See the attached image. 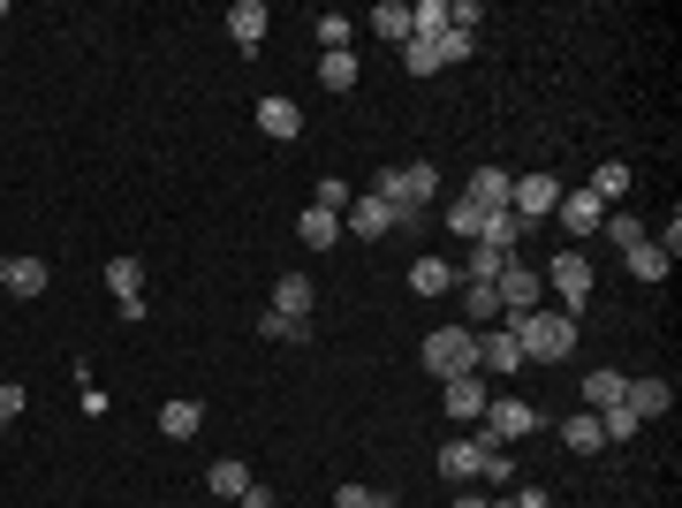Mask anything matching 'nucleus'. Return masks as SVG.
<instances>
[{"label": "nucleus", "instance_id": "nucleus-8", "mask_svg": "<svg viewBox=\"0 0 682 508\" xmlns=\"http://www.w3.org/2000/svg\"><path fill=\"white\" fill-rule=\"evenodd\" d=\"M478 372H493V380H515V372H523V349H515L509 327H485V335H478Z\"/></svg>", "mask_w": 682, "mask_h": 508}, {"label": "nucleus", "instance_id": "nucleus-23", "mask_svg": "<svg viewBox=\"0 0 682 508\" xmlns=\"http://www.w3.org/2000/svg\"><path fill=\"white\" fill-rule=\"evenodd\" d=\"M561 448H576V456H599V448H606V432H599V418H592V410L561 418Z\"/></svg>", "mask_w": 682, "mask_h": 508}, {"label": "nucleus", "instance_id": "nucleus-48", "mask_svg": "<svg viewBox=\"0 0 682 508\" xmlns=\"http://www.w3.org/2000/svg\"><path fill=\"white\" fill-rule=\"evenodd\" d=\"M448 508H509V501H485V494H455Z\"/></svg>", "mask_w": 682, "mask_h": 508}, {"label": "nucleus", "instance_id": "nucleus-39", "mask_svg": "<svg viewBox=\"0 0 682 508\" xmlns=\"http://www.w3.org/2000/svg\"><path fill=\"white\" fill-rule=\"evenodd\" d=\"M311 206H319V212H349V182H341V175H319Z\"/></svg>", "mask_w": 682, "mask_h": 508}, {"label": "nucleus", "instance_id": "nucleus-43", "mask_svg": "<svg viewBox=\"0 0 682 508\" xmlns=\"http://www.w3.org/2000/svg\"><path fill=\"white\" fill-rule=\"evenodd\" d=\"M334 508H387V494H372V486H334Z\"/></svg>", "mask_w": 682, "mask_h": 508}, {"label": "nucleus", "instance_id": "nucleus-26", "mask_svg": "<svg viewBox=\"0 0 682 508\" xmlns=\"http://www.w3.org/2000/svg\"><path fill=\"white\" fill-rule=\"evenodd\" d=\"M501 266H509V251H493V243H470V258L455 266V281H501Z\"/></svg>", "mask_w": 682, "mask_h": 508}, {"label": "nucleus", "instance_id": "nucleus-34", "mask_svg": "<svg viewBox=\"0 0 682 508\" xmlns=\"http://www.w3.org/2000/svg\"><path fill=\"white\" fill-rule=\"evenodd\" d=\"M448 31V0H410V39H440Z\"/></svg>", "mask_w": 682, "mask_h": 508}, {"label": "nucleus", "instance_id": "nucleus-37", "mask_svg": "<svg viewBox=\"0 0 682 508\" xmlns=\"http://www.w3.org/2000/svg\"><path fill=\"white\" fill-rule=\"evenodd\" d=\"M599 432H606V440H638L644 425H638V410H630V402H614V410H599Z\"/></svg>", "mask_w": 682, "mask_h": 508}, {"label": "nucleus", "instance_id": "nucleus-35", "mask_svg": "<svg viewBox=\"0 0 682 508\" xmlns=\"http://www.w3.org/2000/svg\"><path fill=\"white\" fill-rule=\"evenodd\" d=\"M599 228H606V243H614V251H638V243H644V220H638V212H606Z\"/></svg>", "mask_w": 682, "mask_h": 508}, {"label": "nucleus", "instance_id": "nucleus-41", "mask_svg": "<svg viewBox=\"0 0 682 508\" xmlns=\"http://www.w3.org/2000/svg\"><path fill=\"white\" fill-rule=\"evenodd\" d=\"M349 31H357L349 16H319V46H327V53H349Z\"/></svg>", "mask_w": 682, "mask_h": 508}, {"label": "nucleus", "instance_id": "nucleus-3", "mask_svg": "<svg viewBox=\"0 0 682 508\" xmlns=\"http://www.w3.org/2000/svg\"><path fill=\"white\" fill-rule=\"evenodd\" d=\"M425 372L432 380H463V372H478V335H470V327H432L425 335Z\"/></svg>", "mask_w": 682, "mask_h": 508}, {"label": "nucleus", "instance_id": "nucleus-4", "mask_svg": "<svg viewBox=\"0 0 682 508\" xmlns=\"http://www.w3.org/2000/svg\"><path fill=\"white\" fill-rule=\"evenodd\" d=\"M546 281H554L561 311L576 319V303L592 297V258H584V243H569V251H554V266H546Z\"/></svg>", "mask_w": 682, "mask_h": 508}, {"label": "nucleus", "instance_id": "nucleus-11", "mask_svg": "<svg viewBox=\"0 0 682 508\" xmlns=\"http://www.w3.org/2000/svg\"><path fill=\"white\" fill-rule=\"evenodd\" d=\"M509 190H515V175L485 160V168L470 175V190H463V198H470V206H485V212H509Z\"/></svg>", "mask_w": 682, "mask_h": 508}, {"label": "nucleus", "instance_id": "nucleus-21", "mask_svg": "<svg viewBox=\"0 0 682 508\" xmlns=\"http://www.w3.org/2000/svg\"><path fill=\"white\" fill-rule=\"evenodd\" d=\"M46 281H53V273H46V258H8V297H46Z\"/></svg>", "mask_w": 682, "mask_h": 508}, {"label": "nucleus", "instance_id": "nucleus-32", "mask_svg": "<svg viewBox=\"0 0 682 508\" xmlns=\"http://www.w3.org/2000/svg\"><path fill=\"white\" fill-rule=\"evenodd\" d=\"M478 478H485V486H501V494L515 486V456L493 440V432H485V464H478Z\"/></svg>", "mask_w": 682, "mask_h": 508}, {"label": "nucleus", "instance_id": "nucleus-38", "mask_svg": "<svg viewBox=\"0 0 682 508\" xmlns=\"http://www.w3.org/2000/svg\"><path fill=\"white\" fill-rule=\"evenodd\" d=\"M402 69H410V77H432V69H440V46H432V39H410V46H402Z\"/></svg>", "mask_w": 682, "mask_h": 508}, {"label": "nucleus", "instance_id": "nucleus-28", "mask_svg": "<svg viewBox=\"0 0 682 508\" xmlns=\"http://www.w3.org/2000/svg\"><path fill=\"white\" fill-rule=\"evenodd\" d=\"M198 425H205V402H190V395H182V402H168V410H160V432H168V440H190Z\"/></svg>", "mask_w": 682, "mask_h": 508}, {"label": "nucleus", "instance_id": "nucleus-7", "mask_svg": "<svg viewBox=\"0 0 682 508\" xmlns=\"http://www.w3.org/2000/svg\"><path fill=\"white\" fill-rule=\"evenodd\" d=\"M485 432L509 448V440H523V432H539V410H531L523 395H493V402H485Z\"/></svg>", "mask_w": 682, "mask_h": 508}, {"label": "nucleus", "instance_id": "nucleus-5", "mask_svg": "<svg viewBox=\"0 0 682 508\" xmlns=\"http://www.w3.org/2000/svg\"><path fill=\"white\" fill-rule=\"evenodd\" d=\"M493 297H501V319H515V311H539V297H546V281H539V266H501V281H493Z\"/></svg>", "mask_w": 682, "mask_h": 508}, {"label": "nucleus", "instance_id": "nucleus-6", "mask_svg": "<svg viewBox=\"0 0 682 508\" xmlns=\"http://www.w3.org/2000/svg\"><path fill=\"white\" fill-rule=\"evenodd\" d=\"M561 206V182L554 175H515V190H509V212L531 228V220H546V212Z\"/></svg>", "mask_w": 682, "mask_h": 508}, {"label": "nucleus", "instance_id": "nucleus-1", "mask_svg": "<svg viewBox=\"0 0 682 508\" xmlns=\"http://www.w3.org/2000/svg\"><path fill=\"white\" fill-rule=\"evenodd\" d=\"M501 327L515 335L523 365H561V357L576 349V335H584L569 311H546V303H539V311H515V319H501Z\"/></svg>", "mask_w": 682, "mask_h": 508}, {"label": "nucleus", "instance_id": "nucleus-36", "mask_svg": "<svg viewBox=\"0 0 682 508\" xmlns=\"http://www.w3.org/2000/svg\"><path fill=\"white\" fill-rule=\"evenodd\" d=\"M319 84L349 91V84H357V53H319Z\"/></svg>", "mask_w": 682, "mask_h": 508}, {"label": "nucleus", "instance_id": "nucleus-10", "mask_svg": "<svg viewBox=\"0 0 682 508\" xmlns=\"http://www.w3.org/2000/svg\"><path fill=\"white\" fill-rule=\"evenodd\" d=\"M387 228H394V206H387V198H349V212H341V236L372 243V236H387Z\"/></svg>", "mask_w": 682, "mask_h": 508}, {"label": "nucleus", "instance_id": "nucleus-20", "mask_svg": "<svg viewBox=\"0 0 682 508\" xmlns=\"http://www.w3.org/2000/svg\"><path fill=\"white\" fill-rule=\"evenodd\" d=\"M478 464H485V440H448V448H440V470H448L455 486H470Z\"/></svg>", "mask_w": 682, "mask_h": 508}, {"label": "nucleus", "instance_id": "nucleus-18", "mask_svg": "<svg viewBox=\"0 0 682 508\" xmlns=\"http://www.w3.org/2000/svg\"><path fill=\"white\" fill-rule=\"evenodd\" d=\"M622 387H630V380H622L614 365H599V372H584V387H576V395H584V410L599 418V410H614V402H622Z\"/></svg>", "mask_w": 682, "mask_h": 508}, {"label": "nucleus", "instance_id": "nucleus-24", "mask_svg": "<svg viewBox=\"0 0 682 508\" xmlns=\"http://www.w3.org/2000/svg\"><path fill=\"white\" fill-rule=\"evenodd\" d=\"M205 486H213L220 501H243V486H251V470H243V456H220V464L205 470Z\"/></svg>", "mask_w": 682, "mask_h": 508}, {"label": "nucleus", "instance_id": "nucleus-27", "mask_svg": "<svg viewBox=\"0 0 682 508\" xmlns=\"http://www.w3.org/2000/svg\"><path fill=\"white\" fill-rule=\"evenodd\" d=\"M584 190H592L599 206H606V198H630V160H599V168H592V182H584Z\"/></svg>", "mask_w": 682, "mask_h": 508}, {"label": "nucleus", "instance_id": "nucleus-13", "mask_svg": "<svg viewBox=\"0 0 682 508\" xmlns=\"http://www.w3.org/2000/svg\"><path fill=\"white\" fill-rule=\"evenodd\" d=\"M448 418H485V402H493V387H485V372H463V380H448Z\"/></svg>", "mask_w": 682, "mask_h": 508}, {"label": "nucleus", "instance_id": "nucleus-25", "mask_svg": "<svg viewBox=\"0 0 682 508\" xmlns=\"http://www.w3.org/2000/svg\"><path fill=\"white\" fill-rule=\"evenodd\" d=\"M372 31H380L387 46H410V0H380V8H372Z\"/></svg>", "mask_w": 682, "mask_h": 508}, {"label": "nucleus", "instance_id": "nucleus-49", "mask_svg": "<svg viewBox=\"0 0 682 508\" xmlns=\"http://www.w3.org/2000/svg\"><path fill=\"white\" fill-rule=\"evenodd\" d=\"M0 289H8V258H0Z\"/></svg>", "mask_w": 682, "mask_h": 508}, {"label": "nucleus", "instance_id": "nucleus-52", "mask_svg": "<svg viewBox=\"0 0 682 508\" xmlns=\"http://www.w3.org/2000/svg\"><path fill=\"white\" fill-rule=\"evenodd\" d=\"M387 508H394V501H387Z\"/></svg>", "mask_w": 682, "mask_h": 508}, {"label": "nucleus", "instance_id": "nucleus-47", "mask_svg": "<svg viewBox=\"0 0 682 508\" xmlns=\"http://www.w3.org/2000/svg\"><path fill=\"white\" fill-rule=\"evenodd\" d=\"M243 508H281V494H273V486H258V478H251V486H243Z\"/></svg>", "mask_w": 682, "mask_h": 508}, {"label": "nucleus", "instance_id": "nucleus-51", "mask_svg": "<svg viewBox=\"0 0 682 508\" xmlns=\"http://www.w3.org/2000/svg\"><path fill=\"white\" fill-rule=\"evenodd\" d=\"M0 425H8V418H0Z\"/></svg>", "mask_w": 682, "mask_h": 508}, {"label": "nucleus", "instance_id": "nucleus-42", "mask_svg": "<svg viewBox=\"0 0 682 508\" xmlns=\"http://www.w3.org/2000/svg\"><path fill=\"white\" fill-rule=\"evenodd\" d=\"M432 46H440V69H448V61H470V46H478V39H470V31H455V23H448V31H440V39H432Z\"/></svg>", "mask_w": 682, "mask_h": 508}, {"label": "nucleus", "instance_id": "nucleus-2", "mask_svg": "<svg viewBox=\"0 0 682 508\" xmlns=\"http://www.w3.org/2000/svg\"><path fill=\"white\" fill-rule=\"evenodd\" d=\"M372 198H387V206H394V228H418V212L440 198V175H432V168H387Z\"/></svg>", "mask_w": 682, "mask_h": 508}, {"label": "nucleus", "instance_id": "nucleus-17", "mask_svg": "<svg viewBox=\"0 0 682 508\" xmlns=\"http://www.w3.org/2000/svg\"><path fill=\"white\" fill-rule=\"evenodd\" d=\"M311 303H319L311 273H281V281H273V311H289V319H311Z\"/></svg>", "mask_w": 682, "mask_h": 508}, {"label": "nucleus", "instance_id": "nucleus-29", "mask_svg": "<svg viewBox=\"0 0 682 508\" xmlns=\"http://www.w3.org/2000/svg\"><path fill=\"white\" fill-rule=\"evenodd\" d=\"M478 243H493V251H509V258H515V243H523V220H515V212H485Z\"/></svg>", "mask_w": 682, "mask_h": 508}, {"label": "nucleus", "instance_id": "nucleus-15", "mask_svg": "<svg viewBox=\"0 0 682 508\" xmlns=\"http://www.w3.org/2000/svg\"><path fill=\"white\" fill-rule=\"evenodd\" d=\"M258 129L289 145V137H303V107H297V99H281V91H273V99H258Z\"/></svg>", "mask_w": 682, "mask_h": 508}, {"label": "nucleus", "instance_id": "nucleus-40", "mask_svg": "<svg viewBox=\"0 0 682 508\" xmlns=\"http://www.w3.org/2000/svg\"><path fill=\"white\" fill-rule=\"evenodd\" d=\"M448 228L478 243V228H485V206H470V198H455V206H448Z\"/></svg>", "mask_w": 682, "mask_h": 508}, {"label": "nucleus", "instance_id": "nucleus-46", "mask_svg": "<svg viewBox=\"0 0 682 508\" xmlns=\"http://www.w3.org/2000/svg\"><path fill=\"white\" fill-rule=\"evenodd\" d=\"M652 243H660V251H668V258L682 251V212H668V228H660V236H652Z\"/></svg>", "mask_w": 682, "mask_h": 508}, {"label": "nucleus", "instance_id": "nucleus-44", "mask_svg": "<svg viewBox=\"0 0 682 508\" xmlns=\"http://www.w3.org/2000/svg\"><path fill=\"white\" fill-rule=\"evenodd\" d=\"M509 508H554V494H546V486H515Z\"/></svg>", "mask_w": 682, "mask_h": 508}, {"label": "nucleus", "instance_id": "nucleus-12", "mask_svg": "<svg viewBox=\"0 0 682 508\" xmlns=\"http://www.w3.org/2000/svg\"><path fill=\"white\" fill-rule=\"evenodd\" d=\"M455 289H463V327H470V335L501 327V297H493V281H455Z\"/></svg>", "mask_w": 682, "mask_h": 508}, {"label": "nucleus", "instance_id": "nucleus-14", "mask_svg": "<svg viewBox=\"0 0 682 508\" xmlns=\"http://www.w3.org/2000/svg\"><path fill=\"white\" fill-rule=\"evenodd\" d=\"M622 402L638 410V425H652V418L675 410V387H668V380H630V387H622Z\"/></svg>", "mask_w": 682, "mask_h": 508}, {"label": "nucleus", "instance_id": "nucleus-9", "mask_svg": "<svg viewBox=\"0 0 682 508\" xmlns=\"http://www.w3.org/2000/svg\"><path fill=\"white\" fill-rule=\"evenodd\" d=\"M554 220L576 236V243H592L599 236V220H606V206H599L592 190H561V206H554Z\"/></svg>", "mask_w": 682, "mask_h": 508}, {"label": "nucleus", "instance_id": "nucleus-45", "mask_svg": "<svg viewBox=\"0 0 682 508\" xmlns=\"http://www.w3.org/2000/svg\"><path fill=\"white\" fill-rule=\"evenodd\" d=\"M23 402H31L23 387H16V380H0V418H23Z\"/></svg>", "mask_w": 682, "mask_h": 508}, {"label": "nucleus", "instance_id": "nucleus-50", "mask_svg": "<svg viewBox=\"0 0 682 508\" xmlns=\"http://www.w3.org/2000/svg\"><path fill=\"white\" fill-rule=\"evenodd\" d=\"M0 23H8V0H0Z\"/></svg>", "mask_w": 682, "mask_h": 508}, {"label": "nucleus", "instance_id": "nucleus-33", "mask_svg": "<svg viewBox=\"0 0 682 508\" xmlns=\"http://www.w3.org/2000/svg\"><path fill=\"white\" fill-rule=\"evenodd\" d=\"M622 258H630V273H638V281H668V266H675V258L660 251V243H652V236H644L638 251H622Z\"/></svg>", "mask_w": 682, "mask_h": 508}, {"label": "nucleus", "instance_id": "nucleus-31", "mask_svg": "<svg viewBox=\"0 0 682 508\" xmlns=\"http://www.w3.org/2000/svg\"><path fill=\"white\" fill-rule=\"evenodd\" d=\"M258 335H265V341H289V349H297V341H311V319H289V311H273V303H265Z\"/></svg>", "mask_w": 682, "mask_h": 508}, {"label": "nucleus", "instance_id": "nucleus-16", "mask_svg": "<svg viewBox=\"0 0 682 508\" xmlns=\"http://www.w3.org/2000/svg\"><path fill=\"white\" fill-rule=\"evenodd\" d=\"M265 23H273V16H265V0H235V8H228V39L243 46V53L265 39Z\"/></svg>", "mask_w": 682, "mask_h": 508}, {"label": "nucleus", "instance_id": "nucleus-19", "mask_svg": "<svg viewBox=\"0 0 682 508\" xmlns=\"http://www.w3.org/2000/svg\"><path fill=\"white\" fill-rule=\"evenodd\" d=\"M410 289H418V297H448V289H455V266H448V258H410Z\"/></svg>", "mask_w": 682, "mask_h": 508}, {"label": "nucleus", "instance_id": "nucleus-22", "mask_svg": "<svg viewBox=\"0 0 682 508\" xmlns=\"http://www.w3.org/2000/svg\"><path fill=\"white\" fill-rule=\"evenodd\" d=\"M303 251H334L341 243V212H319V206H303Z\"/></svg>", "mask_w": 682, "mask_h": 508}, {"label": "nucleus", "instance_id": "nucleus-30", "mask_svg": "<svg viewBox=\"0 0 682 508\" xmlns=\"http://www.w3.org/2000/svg\"><path fill=\"white\" fill-rule=\"evenodd\" d=\"M107 289H114V303L144 297V266H137V258H107Z\"/></svg>", "mask_w": 682, "mask_h": 508}]
</instances>
